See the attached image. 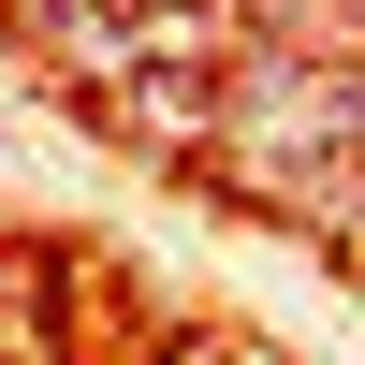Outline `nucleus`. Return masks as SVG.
<instances>
[{
  "label": "nucleus",
  "instance_id": "obj_1",
  "mask_svg": "<svg viewBox=\"0 0 365 365\" xmlns=\"http://www.w3.org/2000/svg\"><path fill=\"white\" fill-rule=\"evenodd\" d=\"M175 365H263V351H234V336H190V351H175Z\"/></svg>",
  "mask_w": 365,
  "mask_h": 365
}]
</instances>
